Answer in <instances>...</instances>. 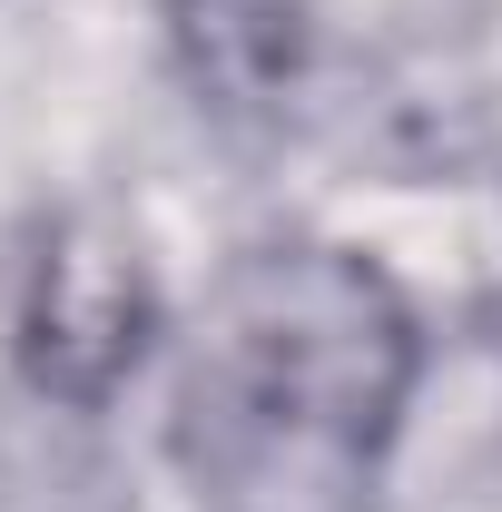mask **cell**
<instances>
[{
  "mask_svg": "<svg viewBox=\"0 0 502 512\" xmlns=\"http://www.w3.org/2000/svg\"><path fill=\"white\" fill-rule=\"evenodd\" d=\"M424 316L355 237H247L168 335V463L197 512H375Z\"/></svg>",
  "mask_w": 502,
  "mask_h": 512,
  "instance_id": "cell-1",
  "label": "cell"
},
{
  "mask_svg": "<svg viewBox=\"0 0 502 512\" xmlns=\"http://www.w3.org/2000/svg\"><path fill=\"white\" fill-rule=\"evenodd\" d=\"M168 335H178V316H168L158 266H148L128 217L79 207V217H50L30 237L20 296H10V365L40 404L109 414Z\"/></svg>",
  "mask_w": 502,
  "mask_h": 512,
  "instance_id": "cell-2",
  "label": "cell"
},
{
  "mask_svg": "<svg viewBox=\"0 0 502 512\" xmlns=\"http://www.w3.org/2000/svg\"><path fill=\"white\" fill-rule=\"evenodd\" d=\"M158 30L197 109L227 128L286 119L315 69V0H158Z\"/></svg>",
  "mask_w": 502,
  "mask_h": 512,
  "instance_id": "cell-3",
  "label": "cell"
},
{
  "mask_svg": "<svg viewBox=\"0 0 502 512\" xmlns=\"http://www.w3.org/2000/svg\"><path fill=\"white\" fill-rule=\"evenodd\" d=\"M483 325H493V345H502V256H493V286H483Z\"/></svg>",
  "mask_w": 502,
  "mask_h": 512,
  "instance_id": "cell-4",
  "label": "cell"
}]
</instances>
